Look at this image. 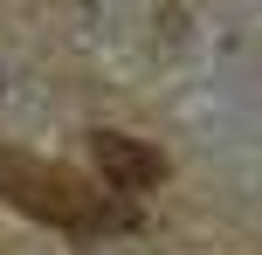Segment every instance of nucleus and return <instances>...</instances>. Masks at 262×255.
<instances>
[{
    "label": "nucleus",
    "mask_w": 262,
    "mask_h": 255,
    "mask_svg": "<svg viewBox=\"0 0 262 255\" xmlns=\"http://www.w3.org/2000/svg\"><path fill=\"white\" fill-rule=\"evenodd\" d=\"M90 159L104 166V187H124V193H145V187L166 179V152L138 145L124 131H90Z\"/></svg>",
    "instance_id": "f03ea898"
},
{
    "label": "nucleus",
    "mask_w": 262,
    "mask_h": 255,
    "mask_svg": "<svg viewBox=\"0 0 262 255\" xmlns=\"http://www.w3.org/2000/svg\"><path fill=\"white\" fill-rule=\"evenodd\" d=\"M0 200H14L21 214H35V221H55V228H69V235L131 228V221H138L131 207L111 200V193H97V187H83V179L55 173V166L28 159V152H0Z\"/></svg>",
    "instance_id": "f257e3e1"
}]
</instances>
